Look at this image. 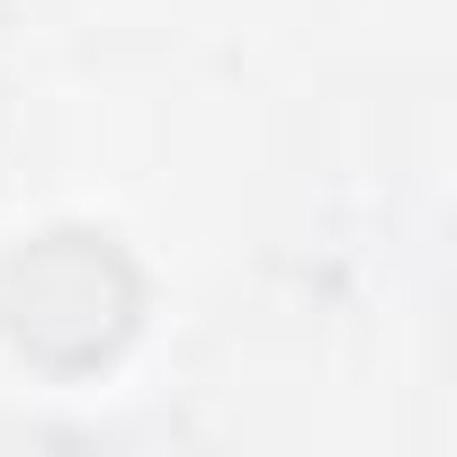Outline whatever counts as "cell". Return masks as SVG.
Here are the masks:
<instances>
[{"instance_id": "cell-1", "label": "cell", "mask_w": 457, "mask_h": 457, "mask_svg": "<svg viewBox=\"0 0 457 457\" xmlns=\"http://www.w3.org/2000/svg\"><path fill=\"white\" fill-rule=\"evenodd\" d=\"M135 261L108 234H46L0 270V323L46 368H99L135 332Z\"/></svg>"}]
</instances>
